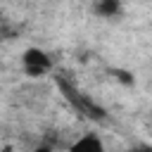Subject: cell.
<instances>
[{"label":"cell","instance_id":"6da1fadb","mask_svg":"<svg viewBox=\"0 0 152 152\" xmlns=\"http://www.w3.org/2000/svg\"><path fill=\"white\" fill-rule=\"evenodd\" d=\"M21 66H24V71H26L28 76H43L45 71H50L52 62H50V57H48L45 50H40V48H28V50H24V55H21Z\"/></svg>","mask_w":152,"mask_h":152},{"label":"cell","instance_id":"7a4b0ae2","mask_svg":"<svg viewBox=\"0 0 152 152\" xmlns=\"http://www.w3.org/2000/svg\"><path fill=\"white\" fill-rule=\"evenodd\" d=\"M69 152H107V150H104V142L95 133H86L69 147Z\"/></svg>","mask_w":152,"mask_h":152},{"label":"cell","instance_id":"3957f363","mask_svg":"<svg viewBox=\"0 0 152 152\" xmlns=\"http://www.w3.org/2000/svg\"><path fill=\"white\" fill-rule=\"evenodd\" d=\"M116 7H119L116 0H95V10H97L100 14H114Z\"/></svg>","mask_w":152,"mask_h":152},{"label":"cell","instance_id":"277c9868","mask_svg":"<svg viewBox=\"0 0 152 152\" xmlns=\"http://www.w3.org/2000/svg\"><path fill=\"white\" fill-rule=\"evenodd\" d=\"M33 152H55V150H52L50 145H38V147H36Z\"/></svg>","mask_w":152,"mask_h":152},{"label":"cell","instance_id":"5b68a950","mask_svg":"<svg viewBox=\"0 0 152 152\" xmlns=\"http://www.w3.org/2000/svg\"><path fill=\"white\" fill-rule=\"evenodd\" d=\"M0 152H14V150H12V147H5V150H0Z\"/></svg>","mask_w":152,"mask_h":152}]
</instances>
